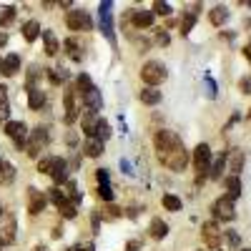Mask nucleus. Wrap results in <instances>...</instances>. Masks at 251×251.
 <instances>
[{
    "label": "nucleus",
    "instance_id": "f257e3e1",
    "mask_svg": "<svg viewBox=\"0 0 251 251\" xmlns=\"http://www.w3.org/2000/svg\"><path fill=\"white\" fill-rule=\"evenodd\" d=\"M153 149H156L158 161L166 166V169H171V171H176V174L186 171L188 161H191V156H188L181 136L174 133V131H169V128L156 131V136H153Z\"/></svg>",
    "mask_w": 251,
    "mask_h": 251
},
{
    "label": "nucleus",
    "instance_id": "f03ea898",
    "mask_svg": "<svg viewBox=\"0 0 251 251\" xmlns=\"http://www.w3.org/2000/svg\"><path fill=\"white\" fill-rule=\"evenodd\" d=\"M194 169H196V183L206 181L208 178V169H211V161H214V153L211 149H208V143H199L196 149H194Z\"/></svg>",
    "mask_w": 251,
    "mask_h": 251
},
{
    "label": "nucleus",
    "instance_id": "7ed1b4c3",
    "mask_svg": "<svg viewBox=\"0 0 251 251\" xmlns=\"http://www.w3.org/2000/svg\"><path fill=\"white\" fill-rule=\"evenodd\" d=\"M166 78H169V71H166V66L161 60H146L141 66V80L149 88H156L158 83H163Z\"/></svg>",
    "mask_w": 251,
    "mask_h": 251
},
{
    "label": "nucleus",
    "instance_id": "20e7f679",
    "mask_svg": "<svg viewBox=\"0 0 251 251\" xmlns=\"http://www.w3.org/2000/svg\"><path fill=\"white\" fill-rule=\"evenodd\" d=\"M80 108H83V100H80V96H78V91L71 86V88H66V93H63V121H66L68 126L71 123H75L78 118H80Z\"/></svg>",
    "mask_w": 251,
    "mask_h": 251
},
{
    "label": "nucleus",
    "instance_id": "39448f33",
    "mask_svg": "<svg viewBox=\"0 0 251 251\" xmlns=\"http://www.w3.org/2000/svg\"><path fill=\"white\" fill-rule=\"evenodd\" d=\"M48 141H50V133H48L46 126H35V128L28 133L25 153H28L30 158H38V156H40V151H43L46 146H48Z\"/></svg>",
    "mask_w": 251,
    "mask_h": 251
},
{
    "label": "nucleus",
    "instance_id": "423d86ee",
    "mask_svg": "<svg viewBox=\"0 0 251 251\" xmlns=\"http://www.w3.org/2000/svg\"><path fill=\"white\" fill-rule=\"evenodd\" d=\"M18 236V219L13 211H5L3 208V214H0V249L3 246H10Z\"/></svg>",
    "mask_w": 251,
    "mask_h": 251
},
{
    "label": "nucleus",
    "instance_id": "0eeeda50",
    "mask_svg": "<svg viewBox=\"0 0 251 251\" xmlns=\"http://www.w3.org/2000/svg\"><path fill=\"white\" fill-rule=\"evenodd\" d=\"M3 131H5V136L15 143L18 151H25V143H28V133H30V131H28V126H25L23 121H8Z\"/></svg>",
    "mask_w": 251,
    "mask_h": 251
},
{
    "label": "nucleus",
    "instance_id": "6e6552de",
    "mask_svg": "<svg viewBox=\"0 0 251 251\" xmlns=\"http://www.w3.org/2000/svg\"><path fill=\"white\" fill-rule=\"evenodd\" d=\"M201 239L203 244L211 249V251H221V244H224V231L219 228L216 221H203L201 226Z\"/></svg>",
    "mask_w": 251,
    "mask_h": 251
},
{
    "label": "nucleus",
    "instance_id": "1a4fd4ad",
    "mask_svg": "<svg viewBox=\"0 0 251 251\" xmlns=\"http://www.w3.org/2000/svg\"><path fill=\"white\" fill-rule=\"evenodd\" d=\"M48 199L55 203V208L60 211L63 219H75V216H78V206H73V203L66 199V194L60 191V188H50V191H48Z\"/></svg>",
    "mask_w": 251,
    "mask_h": 251
},
{
    "label": "nucleus",
    "instance_id": "9d476101",
    "mask_svg": "<svg viewBox=\"0 0 251 251\" xmlns=\"http://www.w3.org/2000/svg\"><path fill=\"white\" fill-rule=\"evenodd\" d=\"M66 25H68V30H73V33H83V30H91V28H93L88 13H86V10H78V8H73V10L66 13Z\"/></svg>",
    "mask_w": 251,
    "mask_h": 251
},
{
    "label": "nucleus",
    "instance_id": "9b49d317",
    "mask_svg": "<svg viewBox=\"0 0 251 251\" xmlns=\"http://www.w3.org/2000/svg\"><path fill=\"white\" fill-rule=\"evenodd\" d=\"M211 214H214V221H234L236 219V211H234V201L228 199L226 194L219 196L211 206Z\"/></svg>",
    "mask_w": 251,
    "mask_h": 251
},
{
    "label": "nucleus",
    "instance_id": "f8f14e48",
    "mask_svg": "<svg viewBox=\"0 0 251 251\" xmlns=\"http://www.w3.org/2000/svg\"><path fill=\"white\" fill-rule=\"evenodd\" d=\"M28 214L30 216H38V214H43L46 211V206H48V196L40 191V188H35V186H30L28 188Z\"/></svg>",
    "mask_w": 251,
    "mask_h": 251
},
{
    "label": "nucleus",
    "instance_id": "ddd939ff",
    "mask_svg": "<svg viewBox=\"0 0 251 251\" xmlns=\"http://www.w3.org/2000/svg\"><path fill=\"white\" fill-rule=\"evenodd\" d=\"M68 176H71V163H68L66 158L55 156L53 169H50V178H53V183H55V186H66V183H68Z\"/></svg>",
    "mask_w": 251,
    "mask_h": 251
},
{
    "label": "nucleus",
    "instance_id": "4468645a",
    "mask_svg": "<svg viewBox=\"0 0 251 251\" xmlns=\"http://www.w3.org/2000/svg\"><path fill=\"white\" fill-rule=\"evenodd\" d=\"M111 8H113V3H100V8H98V15H100V28H103V33H106V38L111 40V43H116V35H113V13H111Z\"/></svg>",
    "mask_w": 251,
    "mask_h": 251
},
{
    "label": "nucleus",
    "instance_id": "2eb2a0df",
    "mask_svg": "<svg viewBox=\"0 0 251 251\" xmlns=\"http://www.w3.org/2000/svg\"><path fill=\"white\" fill-rule=\"evenodd\" d=\"M100 113H91V111H83L80 113V131L86 133V138H96L98 131V123H100Z\"/></svg>",
    "mask_w": 251,
    "mask_h": 251
},
{
    "label": "nucleus",
    "instance_id": "dca6fc26",
    "mask_svg": "<svg viewBox=\"0 0 251 251\" xmlns=\"http://www.w3.org/2000/svg\"><path fill=\"white\" fill-rule=\"evenodd\" d=\"M244 151L241 149H231V151H226V166H228V176H241L244 171Z\"/></svg>",
    "mask_w": 251,
    "mask_h": 251
},
{
    "label": "nucleus",
    "instance_id": "f3484780",
    "mask_svg": "<svg viewBox=\"0 0 251 251\" xmlns=\"http://www.w3.org/2000/svg\"><path fill=\"white\" fill-rule=\"evenodd\" d=\"M131 23H133V28H138V30L151 28V25H153V13H151V10H131Z\"/></svg>",
    "mask_w": 251,
    "mask_h": 251
},
{
    "label": "nucleus",
    "instance_id": "a211bd4d",
    "mask_svg": "<svg viewBox=\"0 0 251 251\" xmlns=\"http://www.w3.org/2000/svg\"><path fill=\"white\" fill-rule=\"evenodd\" d=\"M18 71H20V55H18V53H8V55L3 58V66H0V73H3L5 78H13Z\"/></svg>",
    "mask_w": 251,
    "mask_h": 251
},
{
    "label": "nucleus",
    "instance_id": "6ab92c4d",
    "mask_svg": "<svg viewBox=\"0 0 251 251\" xmlns=\"http://www.w3.org/2000/svg\"><path fill=\"white\" fill-rule=\"evenodd\" d=\"M46 100H48V96H46L43 88L35 86V88L28 91V108H30V111H40V108L46 106Z\"/></svg>",
    "mask_w": 251,
    "mask_h": 251
},
{
    "label": "nucleus",
    "instance_id": "aec40b11",
    "mask_svg": "<svg viewBox=\"0 0 251 251\" xmlns=\"http://www.w3.org/2000/svg\"><path fill=\"white\" fill-rule=\"evenodd\" d=\"M224 186H226V196L231 199V201H236L241 196V178L239 176H226L224 178Z\"/></svg>",
    "mask_w": 251,
    "mask_h": 251
},
{
    "label": "nucleus",
    "instance_id": "412c9836",
    "mask_svg": "<svg viewBox=\"0 0 251 251\" xmlns=\"http://www.w3.org/2000/svg\"><path fill=\"white\" fill-rule=\"evenodd\" d=\"M224 169H226V151L219 153L214 161H211V169H208V178L211 181H219L224 176Z\"/></svg>",
    "mask_w": 251,
    "mask_h": 251
},
{
    "label": "nucleus",
    "instance_id": "4be33fe9",
    "mask_svg": "<svg viewBox=\"0 0 251 251\" xmlns=\"http://www.w3.org/2000/svg\"><path fill=\"white\" fill-rule=\"evenodd\" d=\"M103 141L98 138H86V143H83V156H88V158H98L103 153Z\"/></svg>",
    "mask_w": 251,
    "mask_h": 251
},
{
    "label": "nucleus",
    "instance_id": "5701e85b",
    "mask_svg": "<svg viewBox=\"0 0 251 251\" xmlns=\"http://www.w3.org/2000/svg\"><path fill=\"white\" fill-rule=\"evenodd\" d=\"M13 181H15V166L0 158V186H10Z\"/></svg>",
    "mask_w": 251,
    "mask_h": 251
},
{
    "label": "nucleus",
    "instance_id": "b1692460",
    "mask_svg": "<svg viewBox=\"0 0 251 251\" xmlns=\"http://www.w3.org/2000/svg\"><path fill=\"white\" fill-rule=\"evenodd\" d=\"M138 98H141V103H146V106H158L163 96H161L158 88H149V86H146V88L138 93Z\"/></svg>",
    "mask_w": 251,
    "mask_h": 251
},
{
    "label": "nucleus",
    "instance_id": "393cba45",
    "mask_svg": "<svg viewBox=\"0 0 251 251\" xmlns=\"http://www.w3.org/2000/svg\"><path fill=\"white\" fill-rule=\"evenodd\" d=\"M40 35H43V43H46V53H48L50 58H53V55H58L60 43H58L55 33H53V30H40Z\"/></svg>",
    "mask_w": 251,
    "mask_h": 251
},
{
    "label": "nucleus",
    "instance_id": "a878e982",
    "mask_svg": "<svg viewBox=\"0 0 251 251\" xmlns=\"http://www.w3.org/2000/svg\"><path fill=\"white\" fill-rule=\"evenodd\" d=\"M23 38H25V43H35L38 35H40V23L38 20H28V23H23Z\"/></svg>",
    "mask_w": 251,
    "mask_h": 251
},
{
    "label": "nucleus",
    "instance_id": "bb28decb",
    "mask_svg": "<svg viewBox=\"0 0 251 251\" xmlns=\"http://www.w3.org/2000/svg\"><path fill=\"white\" fill-rule=\"evenodd\" d=\"M208 20H211V25L221 28V25L226 23V20H228V10H226L224 5H216V8L208 10Z\"/></svg>",
    "mask_w": 251,
    "mask_h": 251
},
{
    "label": "nucleus",
    "instance_id": "cd10ccee",
    "mask_svg": "<svg viewBox=\"0 0 251 251\" xmlns=\"http://www.w3.org/2000/svg\"><path fill=\"white\" fill-rule=\"evenodd\" d=\"M93 88H96V86H93L91 75H88V73H80L78 80H75V91H78V96H80V98H83V96H88Z\"/></svg>",
    "mask_w": 251,
    "mask_h": 251
},
{
    "label": "nucleus",
    "instance_id": "c85d7f7f",
    "mask_svg": "<svg viewBox=\"0 0 251 251\" xmlns=\"http://www.w3.org/2000/svg\"><path fill=\"white\" fill-rule=\"evenodd\" d=\"M63 48L68 50V58H71V60H75V63L83 60V50H80V46H78V40H75V38H66Z\"/></svg>",
    "mask_w": 251,
    "mask_h": 251
},
{
    "label": "nucleus",
    "instance_id": "c756f323",
    "mask_svg": "<svg viewBox=\"0 0 251 251\" xmlns=\"http://www.w3.org/2000/svg\"><path fill=\"white\" fill-rule=\"evenodd\" d=\"M149 231L153 239H166V234H169V224H166L163 219H153L151 226H149Z\"/></svg>",
    "mask_w": 251,
    "mask_h": 251
},
{
    "label": "nucleus",
    "instance_id": "7c9ffc66",
    "mask_svg": "<svg viewBox=\"0 0 251 251\" xmlns=\"http://www.w3.org/2000/svg\"><path fill=\"white\" fill-rule=\"evenodd\" d=\"M161 203H163V208H166V211H181V199L178 196H174V194H163V199H161Z\"/></svg>",
    "mask_w": 251,
    "mask_h": 251
},
{
    "label": "nucleus",
    "instance_id": "2f4dec72",
    "mask_svg": "<svg viewBox=\"0 0 251 251\" xmlns=\"http://www.w3.org/2000/svg\"><path fill=\"white\" fill-rule=\"evenodd\" d=\"M8 113H10V100H8V88L0 86V121L8 123Z\"/></svg>",
    "mask_w": 251,
    "mask_h": 251
},
{
    "label": "nucleus",
    "instance_id": "473e14b6",
    "mask_svg": "<svg viewBox=\"0 0 251 251\" xmlns=\"http://www.w3.org/2000/svg\"><path fill=\"white\" fill-rule=\"evenodd\" d=\"M66 188H68V191H63V194H66V199H68V201H71L73 206H78L83 196H80V191H78V186H75V181H71V178H68Z\"/></svg>",
    "mask_w": 251,
    "mask_h": 251
},
{
    "label": "nucleus",
    "instance_id": "72a5a7b5",
    "mask_svg": "<svg viewBox=\"0 0 251 251\" xmlns=\"http://www.w3.org/2000/svg\"><path fill=\"white\" fill-rule=\"evenodd\" d=\"M13 20H15V8L13 5H3V8H0V28L10 25Z\"/></svg>",
    "mask_w": 251,
    "mask_h": 251
},
{
    "label": "nucleus",
    "instance_id": "f704fd0d",
    "mask_svg": "<svg viewBox=\"0 0 251 251\" xmlns=\"http://www.w3.org/2000/svg\"><path fill=\"white\" fill-rule=\"evenodd\" d=\"M194 25H196V13H186L181 18V35H188Z\"/></svg>",
    "mask_w": 251,
    "mask_h": 251
},
{
    "label": "nucleus",
    "instance_id": "c9c22d12",
    "mask_svg": "<svg viewBox=\"0 0 251 251\" xmlns=\"http://www.w3.org/2000/svg\"><path fill=\"white\" fill-rule=\"evenodd\" d=\"M46 71V68H43ZM43 71H40L38 66H30V71H28V75H25V88L30 91V88H35V80L43 75Z\"/></svg>",
    "mask_w": 251,
    "mask_h": 251
},
{
    "label": "nucleus",
    "instance_id": "e433bc0d",
    "mask_svg": "<svg viewBox=\"0 0 251 251\" xmlns=\"http://www.w3.org/2000/svg\"><path fill=\"white\" fill-rule=\"evenodd\" d=\"M53 161H55V156H43V158H40V161H38V174H46V176H50Z\"/></svg>",
    "mask_w": 251,
    "mask_h": 251
},
{
    "label": "nucleus",
    "instance_id": "4c0bfd02",
    "mask_svg": "<svg viewBox=\"0 0 251 251\" xmlns=\"http://www.w3.org/2000/svg\"><path fill=\"white\" fill-rule=\"evenodd\" d=\"M108 136H111V126H108V121H100V123H98V131H96V138L106 143Z\"/></svg>",
    "mask_w": 251,
    "mask_h": 251
},
{
    "label": "nucleus",
    "instance_id": "58836bf2",
    "mask_svg": "<svg viewBox=\"0 0 251 251\" xmlns=\"http://www.w3.org/2000/svg\"><path fill=\"white\" fill-rule=\"evenodd\" d=\"M153 15H171V5L169 3H161V0H158V3H153V10H151Z\"/></svg>",
    "mask_w": 251,
    "mask_h": 251
},
{
    "label": "nucleus",
    "instance_id": "ea45409f",
    "mask_svg": "<svg viewBox=\"0 0 251 251\" xmlns=\"http://www.w3.org/2000/svg\"><path fill=\"white\" fill-rule=\"evenodd\" d=\"M98 196L106 201V203H111L113 201V191H111V186L106 183V186H98Z\"/></svg>",
    "mask_w": 251,
    "mask_h": 251
},
{
    "label": "nucleus",
    "instance_id": "a19ab883",
    "mask_svg": "<svg viewBox=\"0 0 251 251\" xmlns=\"http://www.w3.org/2000/svg\"><path fill=\"white\" fill-rule=\"evenodd\" d=\"M224 236H226V241H228V246H231V249H239L241 246V239H239L236 231H224Z\"/></svg>",
    "mask_w": 251,
    "mask_h": 251
},
{
    "label": "nucleus",
    "instance_id": "79ce46f5",
    "mask_svg": "<svg viewBox=\"0 0 251 251\" xmlns=\"http://www.w3.org/2000/svg\"><path fill=\"white\" fill-rule=\"evenodd\" d=\"M239 88H241L244 96H251V75H244V78L239 80Z\"/></svg>",
    "mask_w": 251,
    "mask_h": 251
},
{
    "label": "nucleus",
    "instance_id": "37998d69",
    "mask_svg": "<svg viewBox=\"0 0 251 251\" xmlns=\"http://www.w3.org/2000/svg\"><path fill=\"white\" fill-rule=\"evenodd\" d=\"M96 178H98V186H106L108 183V171L106 169H98L96 171Z\"/></svg>",
    "mask_w": 251,
    "mask_h": 251
},
{
    "label": "nucleus",
    "instance_id": "c03bdc74",
    "mask_svg": "<svg viewBox=\"0 0 251 251\" xmlns=\"http://www.w3.org/2000/svg\"><path fill=\"white\" fill-rule=\"evenodd\" d=\"M156 40H158V43H161V46H166V43H169V33H163V30H158V35H156Z\"/></svg>",
    "mask_w": 251,
    "mask_h": 251
},
{
    "label": "nucleus",
    "instance_id": "a18cd8bd",
    "mask_svg": "<svg viewBox=\"0 0 251 251\" xmlns=\"http://www.w3.org/2000/svg\"><path fill=\"white\" fill-rule=\"evenodd\" d=\"M5 46H8V33H5V30H0V50H3Z\"/></svg>",
    "mask_w": 251,
    "mask_h": 251
},
{
    "label": "nucleus",
    "instance_id": "49530a36",
    "mask_svg": "<svg viewBox=\"0 0 251 251\" xmlns=\"http://www.w3.org/2000/svg\"><path fill=\"white\" fill-rule=\"evenodd\" d=\"M66 141H68V146H75V143H78V136H75V133L71 131V133L66 136Z\"/></svg>",
    "mask_w": 251,
    "mask_h": 251
},
{
    "label": "nucleus",
    "instance_id": "de8ad7c7",
    "mask_svg": "<svg viewBox=\"0 0 251 251\" xmlns=\"http://www.w3.org/2000/svg\"><path fill=\"white\" fill-rule=\"evenodd\" d=\"M33 251H50V246H46V244H35Z\"/></svg>",
    "mask_w": 251,
    "mask_h": 251
},
{
    "label": "nucleus",
    "instance_id": "09e8293b",
    "mask_svg": "<svg viewBox=\"0 0 251 251\" xmlns=\"http://www.w3.org/2000/svg\"><path fill=\"white\" fill-rule=\"evenodd\" d=\"M244 55H246V58H249V63H251V43L244 48Z\"/></svg>",
    "mask_w": 251,
    "mask_h": 251
},
{
    "label": "nucleus",
    "instance_id": "8fccbe9b",
    "mask_svg": "<svg viewBox=\"0 0 251 251\" xmlns=\"http://www.w3.org/2000/svg\"><path fill=\"white\" fill-rule=\"evenodd\" d=\"M138 246H141V244H138V241H131V244H128V251H136V249H138Z\"/></svg>",
    "mask_w": 251,
    "mask_h": 251
},
{
    "label": "nucleus",
    "instance_id": "3c124183",
    "mask_svg": "<svg viewBox=\"0 0 251 251\" xmlns=\"http://www.w3.org/2000/svg\"><path fill=\"white\" fill-rule=\"evenodd\" d=\"M241 251H251V249H241Z\"/></svg>",
    "mask_w": 251,
    "mask_h": 251
},
{
    "label": "nucleus",
    "instance_id": "603ef678",
    "mask_svg": "<svg viewBox=\"0 0 251 251\" xmlns=\"http://www.w3.org/2000/svg\"><path fill=\"white\" fill-rule=\"evenodd\" d=\"M0 66H3V58H0Z\"/></svg>",
    "mask_w": 251,
    "mask_h": 251
},
{
    "label": "nucleus",
    "instance_id": "864d4df0",
    "mask_svg": "<svg viewBox=\"0 0 251 251\" xmlns=\"http://www.w3.org/2000/svg\"><path fill=\"white\" fill-rule=\"evenodd\" d=\"M0 214H3V206H0Z\"/></svg>",
    "mask_w": 251,
    "mask_h": 251
}]
</instances>
